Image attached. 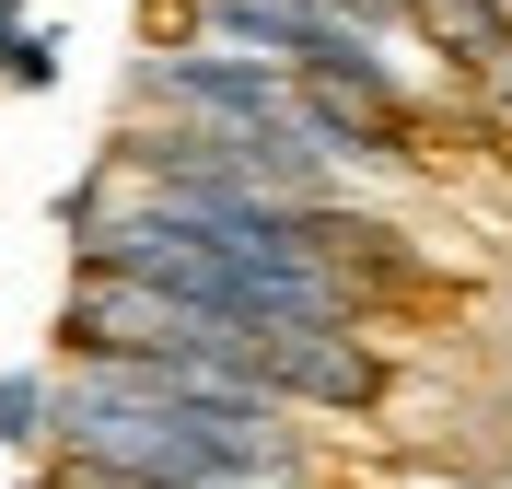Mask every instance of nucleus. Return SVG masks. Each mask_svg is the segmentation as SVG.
I'll return each mask as SVG.
<instances>
[{
	"mask_svg": "<svg viewBox=\"0 0 512 489\" xmlns=\"http://www.w3.org/2000/svg\"><path fill=\"white\" fill-rule=\"evenodd\" d=\"M24 489H35V478H24Z\"/></svg>",
	"mask_w": 512,
	"mask_h": 489,
	"instance_id": "39448f33",
	"label": "nucleus"
},
{
	"mask_svg": "<svg viewBox=\"0 0 512 489\" xmlns=\"http://www.w3.org/2000/svg\"><path fill=\"white\" fill-rule=\"evenodd\" d=\"M408 24L431 35V47H454V70H466L478 94L512 105V12L501 0H408Z\"/></svg>",
	"mask_w": 512,
	"mask_h": 489,
	"instance_id": "f03ea898",
	"label": "nucleus"
},
{
	"mask_svg": "<svg viewBox=\"0 0 512 489\" xmlns=\"http://www.w3.org/2000/svg\"><path fill=\"white\" fill-rule=\"evenodd\" d=\"M152 94L187 105L198 129L222 140H315V117H303V82L268 59H152ZM326 152V140H315Z\"/></svg>",
	"mask_w": 512,
	"mask_h": 489,
	"instance_id": "f257e3e1",
	"label": "nucleus"
},
{
	"mask_svg": "<svg viewBox=\"0 0 512 489\" xmlns=\"http://www.w3.org/2000/svg\"><path fill=\"white\" fill-rule=\"evenodd\" d=\"M0 82H12V94H47V82H59V35L47 24H0Z\"/></svg>",
	"mask_w": 512,
	"mask_h": 489,
	"instance_id": "20e7f679",
	"label": "nucleus"
},
{
	"mask_svg": "<svg viewBox=\"0 0 512 489\" xmlns=\"http://www.w3.org/2000/svg\"><path fill=\"white\" fill-rule=\"evenodd\" d=\"M0 443L12 455H47L59 443V385L47 373H0Z\"/></svg>",
	"mask_w": 512,
	"mask_h": 489,
	"instance_id": "7ed1b4c3",
	"label": "nucleus"
}]
</instances>
